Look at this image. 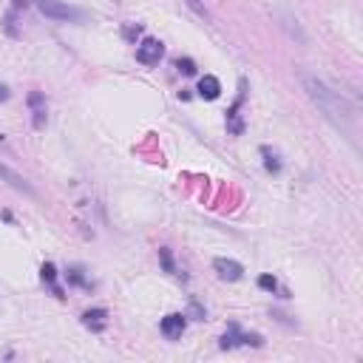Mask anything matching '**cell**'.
Wrapping results in <instances>:
<instances>
[{
  "label": "cell",
  "mask_w": 363,
  "mask_h": 363,
  "mask_svg": "<svg viewBox=\"0 0 363 363\" xmlns=\"http://www.w3.org/2000/svg\"><path fill=\"white\" fill-rule=\"evenodd\" d=\"M162 54H164V45H162V40H156V37H145V40L136 45V60H139L142 65H159Z\"/></svg>",
  "instance_id": "4"
},
{
  "label": "cell",
  "mask_w": 363,
  "mask_h": 363,
  "mask_svg": "<svg viewBox=\"0 0 363 363\" xmlns=\"http://www.w3.org/2000/svg\"><path fill=\"white\" fill-rule=\"evenodd\" d=\"M40 275H43V284H45V286H48V289H51L57 298H62V286L57 284V275H60V272H57V267H54L51 261H45V264H43Z\"/></svg>",
  "instance_id": "12"
},
{
  "label": "cell",
  "mask_w": 363,
  "mask_h": 363,
  "mask_svg": "<svg viewBox=\"0 0 363 363\" xmlns=\"http://www.w3.org/2000/svg\"><path fill=\"white\" fill-rule=\"evenodd\" d=\"M9 96H11V91H9V88H6V85H3V82H0V102H6V99H9Z\"/></svg>",
  "instance_id": "22"
},
{
  "label": "cell",
  "mask_w": 363,
  "mask_h": 363,
  "mask_svg": "<svg viewBox=\"0 0 363 363\" xmlns=\"http://www.w3.org/2000/svg\"><path fill=\"white\" fill-rule=\"evenodd\" d=\"M281 26L292 34V37H298V43H306V34L301 31V26H298V20L295 17H289V14H281Z\"/></svg>",
  "instance_id": "15"
},
{
  "label": "cell",
  "mask_w": 363,
  "mask_h": 363,
  "mask_svg": "<svg viewBox=\"0 0 363 363\" xmlns=\"http://www.w3.org/2000/svg\"><path fill=\"white\" fill-rule=\"evenodd\" d=\"M142 34V26H125V37L128 40H133V37H139Z\"/></svg>",
  "instance_id": "21"
},
{
  "label": "cell",
  "mask_w": 363,
  "mask_h": 363,
  "mask_svg": "<svg viewBox=\"0 0 363 363\" xmlns=\"http://www.w3.org/2000/svg\"><path fill=\"white\" fill-rule=\"evenodd\" d=\"M82 326H88L91 332H102L108 326V309H102V306L85 309L82 312Z\"/></svg>",
  "instance_id": "9"
},
{
  "label": "cell",
  "mask_w": 363,
  "mask_h": 363,
  "mask_svg": "<svg viewBox=\"0 0 363 363\" xmlns=\"http://www.w3.org/2000/svg\"><path fill=\"white\" fill-rule=\"evenodd\" d=\"M184 326H187V315H184V312H167V315L159 320V329H162V335H164L167 340L182 337Z\"/></svg>",
  "instance_id": "6"
},
{
  "label": "cell",
  "mask_w": 363,
  "mask_h": 363,
  "mask_svg": "<svg viewBox=\"0 0 363 363\" xmlns=\"http://www.w3.org/2000/svg\"><path fill=\"white\" fill-rule=\"evenodd\" d=\"M176 71L184 74V77H193V74L199 71V65H196L190 57H179V60H176Z\"/></svg>",
  "instance_id": "17"
},
{
  "label": "cell",
  "mask_w": 363,
  "mask_h": 363,
  "mask_svg": "<svg viewBox=\"0 0 363 363\" xmlns=\"http://www.w3.org/2000/svg\"><path fill=\"white\" fill-rule=\"evenodd\" d=\"M199 96H201V99H210V102L218 99V96H221V82H218L213 74H204V77L199 79Z\"/></svg>",
  "instance_id": "11"
},
{
  "label": "cell",
  "mask_w": 363,
  "mask_h": 363,
  "mask_svg": "<svg viewBox=\"0 0 363 363\" xmlns=\"http://www.w3.org/2000/svg\"><path fill=\"white\" fill-rule=\"evenodd\" d=\"M182 3H184L196 17H201V20H207V23L213 20V14H210V9L204 6V0H182Z\"/></svg>",
  "instance_id": "16"
},
{
  "label": "cell",
  "mask_w": 363,
  "mask_h": 363,
  "mask_svg": "<svg viewBox=\"0 0 363 363\" xmlns=\"http://www.w3.org/2000/svg\"><path fill=\"white\" fill-rule=\"evenodd\" d=\"M65 281H68L71 286H82V289H91V286H94V284L85 278L82 267H68V269H65Z\"/></svg>",
  "instance_id": "14"
},
{
  "label": "cell",
  "mask_w": 363,
  "mask_h": 363,
  "mask_svg": "<svg viewBox=\"0 0 363 363\" xmlns=\"http://www.w3.org/2000/svg\"><path fill=\"white\" fill-rule=\"evenodd\" d=\"M0 179H6L14 190H20V193H26V196H34V187H31V184L17 173V170H11V167H9V164H3V162H0Z\"/></svg>",
  "instance_id": "10"
},
{
  "label": "cell",
  "mask_w": 363,
  "mask_h": 363,
  "mask_svg": "<svg viewBox=\"0 0 363 363\" xmlns=\"http://www.w3.org/2000/svg\"><path fill=\"white\" fill-rule=\"evenodd\" d=\"M34 6L40 9L43 17L48 20H57V23H74V20H82V11L68 6L65 0H34Z\"/></svg>",
  "instance_id": "2"
},
{
  "label": "cell",
  "mask_w": 363,
  "mask_h": 363,
  "mask_svg": "<svg viewBox=\"0 0 363 363\" xmlns=\"http://www.w3.org/2000/svg\"><path fill=\"white\" fill-rule=\"evenodd\" d=\"M264 340H261V335H255V332H241V326L238 323H230L227 326V332L221 335V349H235V346H261Z\"/></svg>",
  "instance_id": "3"
},
{
  "label": "cell",
  "mask_w": 363,
  "mask_h": 363,
  "mask_svg": "<svg viewBox=\"0 0 363 363\" xmlns=\"http://www.w3.org/2000/svg\"><path fill=\"white\" fill-rule=\"evenodd\" d=\"M301 88L306 91V96L315 102V108L337 128V130H349L352 128V108L349 102L340 96V91H335L326 79H320L312 71H298Z\"/></svg>",
  "instance_id": "1"
},
{
  "label": "cell",
  "mask_w": 363,
  "mask_h": 363,
  "mask_svg": "<svg viewBox=\"0 0 363 363\" xmlns=\"http://www.w3.org/2000/svg\"><path fill=\"white\" fill-rule=\"evenodd\" d=\"M3 145H6V136H3V133H0V147H3Z\"/></svg>",
  "instance_id": "23"
},
{
  "label": "cell",
  "mask_w": 363,
  "mask_h": 363,
  "mask_svg": "<svg viewBox=\"0 0 363 363\" xmlns=\"http://www.w3.org/2000/svg\"><path fill=\"white\" fill-rule=\"evenodd\" d=\"M213 269H216V275L221 278V281H241L244 278V267L238 264V261H233V258H216L213 261Z\"/></svg>",
  "instance_id": "7"
},
{
  "label": "cell",
  "mask_w": 363,
  "mask_h": 363,
  "mask_svg": "<svg viewBox=\"0 0 363 363\" xmlns=\"http://www.w3.org/2000/svg\"><path fill=\"white\" fill-rule=\"evenodd\" d=\"M28 105H31V125L40 130L43 125H45V116H48V111H45V96L40 94V91H31L28 94Z\"/></svg>",
  "instance_id": "8"
},
{
  "label": "cell",
  "mask_w": 363,
  "mask_h": 363,
  "mask_svg": "<svg viewBox=\"0 0 363 363\" xmlns=\"http://www.w3.org/2000/svg\"><path fill=\"white\" fill-rule=\"evenodd\" d=\"M258 286L267 289V292H275V289H278V281H275V275L264 272V275H258Z\"/></svg>",
  "instance_id": "19"
},
{
  "label": "cell",
  "mask_w": 363,
  "mask_h": 363,
  "mask_svg": "<svg viewBox=\"0 0 363 363\" xmlns=\"http://www.w3.org/2000/svg\"><path fill=\"white\" fill-rule=\"evenodd\" d=\"M261 156H264V167H267V173H281V167H284V164H281V156H278L269 145L261 147Z\"/></svg>",
  "instance_id": "13"
},
{
  "label": "cell",
  "mask_w": 363,
  "mask_h": 363,
  "mask_svg": "<svg viewBox=\"0 0 363 363\" xmlns=\"http://www.w3.org/2000/svg\"><path fill=\"white\" fill-rule=\"evenodd\" d=\"M190 315H193V318H199V320H201V318H204V306H201V303H199V301H190Z\"/></svg>",
  "instance_id": "20"
},
{
  "label": "cell",
  "mask_w": 363,
  "mask_h": 363,
  "mask_svg": "<svg viewBox=\"0 0 363 363\" xmlns=\"http://www.w3.org/2000/svg\"><path fill=\"white\" fill-rule=\"evenodd\" d=\"M244 96H247V79H241L238 82V96H235V102L230 105V111H227V130L230 133H244V119H241V105H244Z\"/></svg>",
  "instance_id": "5"
},
{
  "label": "cell",
  "mask_w": 363,
  "mask_h": 363,
  "mask_svg": "<svg viewBox=\"0 0 363 363\" xmlns=\"http://www.w3.org/2000/svg\"><path fill=\"white\" fill-rule=\"evenodd\" d=\"M159 264L164 267V272H170V275H179V269H176V264H173V255H170V250H167V247H162V250H159Z\"/></svg>",
  "instance_id": "18"
}]
</instances>
